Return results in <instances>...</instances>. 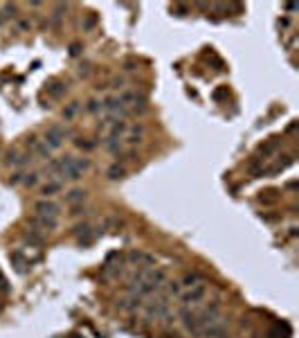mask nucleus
Instances as JSON below:
<instances>
[{
  "mask_svg": "<svg viewBox=\"0 0 299 338\" xmlns=\"http://www.w3.org/2000/svg\"><path fill=\"white\" fill-rule=\"evenodd\" d=\"M86 111H88V113L102 111V102H99V100H90V102H88V106H86Z\"/></svg>",
  "mask_w": 299,
  "mask_h": 338,
  "instance_id": "nucleus-25",
  "label": "nucleus"
},
{
  "mask_svg": "<svg viewBox=\"0 0 299 338\" xmlns=\"http://www.w3.org/2000/svg\"><path fill=\"white\" fill-rule=\"evenodd\" d=\"M117 163L124 165V163H130V160H138V151L135 149H128V151H117Z\"/></svg>",
  "mask_w": 299,
  "mask_h": 338,
  "instance_id": "nucleus-18",
  "label": "nucleus"
},
{
  "mask_svg": "<svg viewBox=\"0 0 299 338\" xmlns=\"http://www.w3.org/2000/svg\"><path fill=\"white\" fill-rule=\"evenodd\" d=\"M94 25H97V16H94V14L90 12V14H88V16H86V23H81V27H83V29H86V32H88V29H92Z\"/></svg>",
  "mask_w": 299,
  "mask_h": 338,
  "instance_id": "nucleus-23",
  "label": "nucleus"
},
{
  "mask_svg": "<svg viewBox=\"0 0 299 338\" xmlns=\"http://www.w3.org/2000/svg\"><path fill=\"white\" fill-rule=\"evenodd\" d=\"M34 214L45 217V219L59 221V217H61V205H59L56 201H52V199H39V201L34 203Z\"/></svg>",
  "mask_w": 299,
  "mask_h": 338,
  "instance_id": "nucleus-3",
  "label": "nucleus"
},
{
  "mask_svg": "<svg viewBox=\"0 0 299 338\" xmlns=\"http://www.w3.org/2000/svg\"><path fill=\"white\" fill-rule=\"evenodd\" d=\"M90 230L92 228L88 226V223H81V226L75 228V235L79 237V241H83V237H86V241H90Z\"/></svg>",
  "mask_w": 299,
  "mask_h": 338,
  "instance_id": "nucleus-20",
  "label": "nucleus"
},
{
  "mask_svg": "<svg viewBox=\"0 0 299 338\" xmlns=\"http://www.w3.org/2000/svg\"><path fill=\"white\" fill-rule=\"evenodd\" d=\"M75 144H77L79 149H86V151H90V149H94V142H86L83 138H77V140H75Z\"/></svg>",
  "mask_w": 299,
  "mask_h": 338,
  "instance_id": "nucleus-26",
  "label": "nucleus"
},
{
  "mask_svg": "<svg viewBox=\"0 0 299 338\" xmlns=\"http://www.w3.org/2000/svg\"><path fill=\"white\" fill-rule=\"evenodd\" d=\"M68 93V86L63 84V81H52L50 86H47V95L54 97V100H59L61 95H65Z\"/></svg>",
  "mask_w": 299,
  "mask_h": 338,
  "instance_id": "nucleus-14",
  "label": "nucleus"
},
{
  "mask_svg": "<svg viewBox=\"0 0 299 338\" xmlns=\"http://www.w3.org/2000/svg\"><path fill=\"white\" fill-rule=\"evenodd\" d=\"M68 135H70V131H68V129H63L61 124H52V127L45 131V135H43V142L52 149V151H54V149L61 147L63 140H65Z\"/></svg>",
  "mask_w": 299,
  "mask_h": 338,
  "instance_id": "nucleus-4",
  "label": "nucleus"
},
{
  "mask_svg": "<svg viewBox=\"0 0 299 338\" xmlns=\"http://www.w3.org/2000/svg\"><path fill=\"white\" fill-rule=\"evenodd\" d=\"M180 284H182L185 289L196 287V284H203V275H201V273H196V270H189V273H185V278L180 280Z\"/></svg>",
  "mask_w": 299,
  "mask_h": 338,
  "instance_id": "nucleus-13",
  "label": "nucleus"
},
{
  "mask_svg": "<svg viewBox=\"0 0 299 338\" xmlns=\"http://www.w3.org/2000/svg\"><path fill=\"white\" fill-rule=\"evenodd\" d=\"M77 111H79V102H72L70 106L63 111V119H72V117L77 115Z\"/></svg>",
  "mask_w": 299,
  "mask_h": 338,
  "instance_id": "nucleus-22",
  "label": "nucleus"
},
{
  "mask_svg": "<svg viewBox=\"0 0 299 338\" xmlns=\"http://www.w3.org/2000/svg\"><path fill=\"white\" fill-rule=\"evenodd\" d=\"M146 314L149 316H155V318H162V316L169 314V302H167V298H157L153 300L151 304H146Z\"/></svg>",
  "mask_w": 299,
  "mask_h": 338,
  "instance_id": "nucleus-9",
  "label": "nucleus"
},
{
  "mask_svg": "<svg viewBox=\"0 0 299 338\" xmlns=\"http://www.w3.org/2000/svg\"><path fill=\"white\" fill-rule=\"evenodd\" d=\"M23 176H25V171H20V169H16L12 176H9V183L12 185H20L23 183Z\"/></svg>",
  "mask_w": 299,
  "mask_h": 338,
  "instance_id": "nucleus-24",
  "label": "nucleus"
},
{
  "mask_svg": "<svg viewBox=\"0 0 299 338\" xmlns=\"http://www.w3.org/2000/svg\"><path fill=\"white\" fill-rule=\"evenodd\" d=\"M205 295H207V287H205V282H203V284H196V287H189L185 291H180L178 298H180L182 306H196L205 300Z\"/></svg>",
  "mask_w": 299,
  "mask_h": 338,
  "instance_id": "nucleus-2",
  "label": "nucleus"
},
{
  "mask_svg": "<svg viewBox=\"0 0 299 338\" xmlns=\"http://www.w3.org/2000/svg\"><path fill=\"white\" fill-rule=\"evenodd\" d=\"M277 149H279V138H270L263 147H261V156H270V153H275Z\"/></svg>",
  "mask_w": 299,
  "mask_h": 338,
  "instance_id": "nucleus-19",
  "label": "nucleus"
},
{
  "mask_svg": "<svg viewBox=\"0 0 299 338\" xmlns=\"http://www.w3.org/2000/svg\"><path fill=\"white\" fill-rule=\"evenodd\" d=\"M162 287H164V291H167L164 298H171V295H180V291H182V284L178 282V280H173V282L169 280V282L162 284Z\"/></svg>",
  "mask_w": 299,
  "mask_h": 338,
  "instance_id": "nucleus-17",
  "label": "nucleus"
},
{
  "mask_svg": "<svg viewBox=\"0 0 299 338\" xmlns=\"http://www.w3.org/2000/svg\"><path fill=\"white\" fill-rule=\"evenodd\" d=\"M0 289L7 291V280H5V275H3V273H0Z\"/></svg>",
  "mask_w": 299,
  "mask_h": 338,
  "instance_id": "nucleus-27",
  "label": "nucleus"
},
{
  "mask_svg": "<svg viewBox=\"0 0 299 338\" xmlns=\"http://www.w3.org/2000/svg\"><path fill=\"white\" fill-rule=\"evenodd\" d=\"M29 228H31V230H36V232H41V235H50V232H54L56 228H59V221L34 214L29 219Z\"/></svg>",
  "mask_w": 299,
  "mask_h": 338,
  "instance_id": "nucleus-6",
  "label": "nucleus"
},
{
  "mask_svg": "<svg viewBox=\"0 0 299 338\" xmlns=\"http://www.w3.org/2000/svg\"><path fill=\"white\" fill-rule=\"evenodd\" d=\"M63 190V180H47L45 185H41V194H43V199H52L54 194H59Z\"/></svg>",
  "mask_w": 299,
  "mask_h": 338,
  "instance_id": "nucleus-10",
  "label": "nucleus"
},
{
  "mask_svg": "<svg viewBox=\"0 0 299 338\" xmlns=\"http://www.w3.org/2000/svg\"><path fill=\"white\" fill-rule=\"evenodd\" d=\"M39 142H41V140L36 138V135H27V138L23 140V147H25V149H27V151L31 153V151H34V149H36V144H39Z\"/></svg>",
  "mask_w": 299,
  "mask_h": 338,
  "instance_id": "nucleus-21",
  "label": "nucleus"
},
{
  "mask_svg": "<svg viewBox=\"0 0 299 338\" xmlns=\"http://www.w3.org/2000/svg\"><path fill=\"white\" fill-rule=\"evenodd\" d=\"M126 144H128V149H135L138 144H142V140H144V124H133V127H128V131H126Z\"/></svg>",
  "mask_w": 299,
  "mask_h": 338,
  "instance_id": "nucleus-8",
  "label": "nucleus"
},
{
  "mask_svg": "<svg viewBox=\"0 0 299 338\" xmlns=\"http://www.w3.org/2000/svg\"><path fill=\"white\" fill-rule=\"evenodd\" d=\"M90 169V160L88 158H75L70 163V167L65 169V174H63V178L65 180H72V183H77L79 178H83V174Z\"/></svg>",
  "mask_w": 299,
  "mask_h": 338,
  "instance_id": "nucleus-5",
  "label": "nucleus"
},
{
  "mask_svg": "<svg viewBox=\"0 0 299 338\" xmlns=\"http://www.w3.org/2000/svg\"><path fill=\"white\" fill-rule=\"evenodd\" d=\"M39 183H41V174H39V171H25L23 183H20V185H25V187H36Z\"/></svg>",
  "mask_w": 299,
  "mask_h": 338,
  "instance_id": "nucleus-15",
  "label": "nucleus"
},
{
  "mask_svg": "<svg viewBox=\"0 0 299 338\" xmlns=\"http://www.w3.org/2000/svg\"><path fill=\"white\" fill-rule=\"evenodd\" d=\"M86 196H88L86 190H79V187H75V190H70L65 194V203H68V205H79V203L86 201Z\"/></svg>",
  "mask_w": 299,
  "mask_h": 338,
  "instance_id": "nucleus-11",
  "label": "nucleus"
},
{
  "mask_svg": "<svg viewBox=\"0 0 299 338\" xmlns=\"http://www.w3.org/2000/svg\"><path fill=\"white\" fill-rule=\"evenodd\" d=\"M124 176H126V167H124V165H119V163H113L106 169V178L108 180H119V178H124Z\"/></svg>",
  "mask_w": 299,
  "mask_h": 338,
  "instance_id": "nucleus-12",
  "label": "nucleus"
},
{
  "mask_svg": "<svg viewBox=\"0 0 299 338\" xmlns=\"http://www.w3.org/2000/svg\"><path fill=\"white\" fill-rule=\"evenodd\" d=\"M31 160H34V156L29 151H18V149H9V151H5V156H3L5 167L20 169V171L27 167V165H31Z\"/></svg>",
  "mask_w": 299,
  "mask_h": 338,
  "instance_id": "nucleus-1",
  "label": "nucleus"
},
{
  "mask_svg": "<svg viewBox=\"0 0 299 338\" xmlns=\"http://www.w3.org/2000/svg\"><path fill=\"white\" fill-rule=\"evenodd\" d=\"M178 318L182 320V327H185V331H189V334H193V336L201 334V327H198L196 311H189V306H182L180 314H178Z\"/></svg>",
  "mask_w": 299,
  "mask_h": 338,
  "instance_id": "nucleus-7",
  "label": "nucleus"
},
{
  "mask_svg": "<svg viewBox=\"0 0 299 338\" xmlns=\"http://www.w3.org/2000/svg\"><path fill=\"white\" fill-rule=\"evenodd\" d=\"M31 156H39V158H43V160H50V158H52V149L47 147L43 140H41V142L36 144V149L31 151Z\"/></svg>",
  "mask_w": 299,
  "mask_h": 338,
  "instance_id": "nucleus-16",
  "label": "nucleus"
}]
</instances>
